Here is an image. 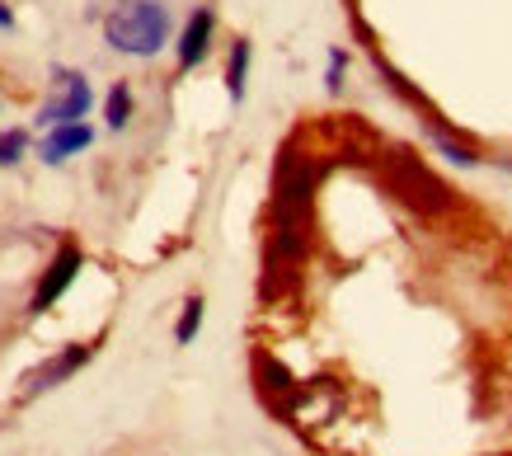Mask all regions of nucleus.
<instances>
[{
	"label": "nucleus",
	"instance_id": "1",
	"mask_svg": "<svg viewBox=\"0 0 512 456\" xmlns=\"http://www.w3.org/2000/svg\"><path fill=\"white\" fill-rule=\"evenodd\" d=\"M320 156L282 142L278 165H273V207H268V231H311L315 184H320Z\"/></svg>",
	"mask_w": 512,
	"mask_h": 456
},
{
	"label": "nucleus",
	"instance_id": "2",
	"mask_svg": "<svg viewBox=\"0 0 512 456\" xmlns=\"http://www.w3.org/2000/svg\"><path fill=\"white\" fill-rule=\"evenodd\" d=\"M376 179L386 184V193H395V198H400L409 212H419V217H442V212H451V203H456V193H451L409 146L376 151Z\"/></svg>",
	"mask_w": 512,
	"mask_h": 456
},
{
	"label": "nucleus",
	"instance_id": "3",
	"mask_svg": "<svg viewBox=\"0 0 512 456\" xmlns=\"http://www.w3.org/2000/svg\"><path fill=\"white\" fill-rule=\"evenodd\" d=\"M104 38H109L113 52L156 57L170 43V5H160V0H118L104 15Z\"/></svg>",
	"mask_w": 512,
	"mask_h": 456
},
{
	"label": "nucleus",
	"instance_id": "4",
	"mask_svg": "<svg viewBox=\"0 0 512 456\" xmlns=\"http://www.w3.org/2000/svg\"><path fill=\"white\" fill-rule=\"evenodd\" d=\"M94 104V90L90 80L80 76V71H66L57 66L52 71V95L43 99V109H38V127H62V123H80Z\"/></svg>",
	"mask_w": 512,
	"mask_h": 456
},
{
	"label": "nucleus",
	"instance_id": "5",
	"mask_svg": "<svg viewBox=\"0 0 512 456\" xmlns=\"http://www.w3.org/2000/svg\"><path fill=\"white\" fill-rule=\"evenodd\" d=\"M85 268V259H80V250L76 245H66V250H57V259L47 264V278L38 283V292H33V301H29V311H47L52 301L62 297L66 287L76 283V273Z\"/></svg>",
	"mask_w": 512,
	"mask_h": 456
},
{
	"label": "nucleus",
	"instance_id": "6",
	"mask_svg": "<svg viewBox=\"0 0 512 456\" xmlns=\"http://www.w3.org/2000/svg\"><path fill=\"white\" fill-rule=\"evenodd\" d=\"M212 33H217V15H212L207 5L188 15L184 33H179V71H193V66H202V57L212 52Z\"/></svg>",
	"mask_w": 512,
	"mask_h": 456
},
{
	"label": "nucleus",
	"instance_id": "7",
	"mask_svg": "<svg viewBox=\"0 0 512 456\" xmlns=\"http://www.w3.org/2000/svg\"><path fill=\"white\" fill-rule=\"evenodd\" d=\"M94 142V132L85 123H62V127H52L43 137V146H38V156L47 160V165H66L71 156H80L85 146Z\"/></svg>",
	"mask_w": 512,
	"mask_h": 456
},
{
	"label": "nucleus",
	"instance_id": "8",
	"mask_svg": "<svg viewBox=\"0 0 512 456\" xmlns=\"http://www.w3.org/2000/svg\"><path fill=\"white\" fill-rule=\"evenodd\" d=\"M85 358H90V348L71 344L66 353H57V358L47 362V367H38V372H33V377H29V391H24V395H38V391H52V386H62V381L71 377L76 367H85Z\"/></svg>",
	"mask_w": 512,
	"mask_h": 456
},
{
	"label": "nucleus",
	"instance_id": "9",
	"mask_svg": "<svg viewBox=\"0 0 512 456\" xmlns=\"http://www.w3.org/2000/svg\"><path fill=\"white\" fill-rule=\"evenodd\" d=\"M249 57H254L249 38H235V43H231V62H226V90H231V104H240V99H245V85H249Z\"/></svg>",
	"mask_w": 512,
	"mask_h": 456
},
{
	"label": "nucleus",
	"instance_id": "10",
	"mask_svg": "<svg viewBox=\"0 0 512 456\" xmlns=\"http://www.w3.org/2000/svg\"><path fill=\"white\" fill-rule=\"evenodd\" d=\"M104 118H109L113 132H123L127 123H132V85L127 80H118L109 90V99H104Z\"/></svg>",
	"mask_w": 512,
	"mask_h": 456
},
{
	"label": "nucleus",
	"instance_id": "11",
	"mask_svg": "<svg viewBox=\"0 0 512 456\" xmlns=\"http://www.w3.org/2000/svg\"><path fill=\"white\" fill-rule=\"evenodd\" d=\"M202 315H207V301L202 297H188L184 301V311H179V325H174V344H193L198 339V330H202Z\"/></svg>",
	"mask_w": 512,
	"mask_h": 456
},
{
	"label": "nucleus",
	"instance_id": "12",
	"mask_svg": "<svg viewBox=\"0 0 512 456\" xmlns=\"http://www.w3.org/2000/svg\"><path fill=\"white\" fill-rule=\"evenodd\" d=\"M433 146H437V151H442L447 160H456V165H480L475 146H470V142H456L447 127H437V118H433Z\"/></svg>",
	"mask_w": 512,
	"mask_h": 456
},
{
	"label": "nucleus",
	"instance_id": "13",
	"mask_svg": "<svg viewBox=\"0 0 512 456\" xmlns=\"http://www.w3.org/2000/svg\"><path fill=\"white\" fill-rule=\"evenodd\" d=\"M29 151V132L24 127H10V132H0V165H19Z\"/></svg>",
	"mask_w": 512,
	"mask_h": 456
},
{
	"label": "nucleus",
	"instance_id": "14",
	"mask_svg": "<svg viewBox=\"0 0 512 456\" xmlns=\"http://www.w3.org/2000/svg\"><path fill=\"white\" fill-rule=\"evenodd\" d=\"M343 71H348V52L334 48V52H329V71H325V90H329V95H339V90H343Z\"/></svg>",
	"mask_w": 512,
	"mask_h": 456
},
{
	"label": "nucleus",
	"instance_id": "15",
	"mask_svg": "<svg viewBox=\"0 0 512 456\" xmlns=\"http://www.w3.org/2000/svg\"><path fill=\"white\" fill-rule=\"evenodd\" d=\"M10 29H15V15H10V5L0 0V33H10Z\"/></svg>",
	"mask_w": 512,
	"mask_h": 456
}]
</instances>
